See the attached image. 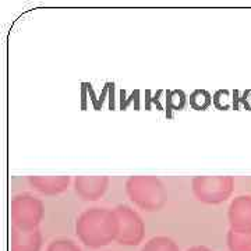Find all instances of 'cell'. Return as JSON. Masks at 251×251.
<instances>
[{
	"instance_id": "7c38bea8",
	"label": "cell",
	"mask_w": 251,
	"mask_h": 251,
	"mask_svg": "<svg viewBox=\"0 0 251 251\" xmlns=\"http://www.w3.org/2000/svg\"><path fill=\"white\" fill-rule=\"evenodd\" d=\"M46 251H81L80 246L73 240L67 239H56L46 247Z\"/></svg>"
},
{
	"instance_id": "7a4b0ae2",
	"label": "cell",
	"mask_w": 251,
	"mask_h": 251,
	"mask_svg": "<svg viewBox=\"0 0 251 251\" xmlns=\"http://www.w3.org/2000/svg\"><path fill=\"white\" fill-rule=\"evenodd\" d=\"M130 201L145 212H158L168 201V193L156 176H130L126 180Z\"/></svg>"
},
{
	"instance_id": "6da1fadb",
	"label": "cell",
	"mask_w": 251,
	"mask_h": 251,
	"mask_svg": "<svg viewBox=\"0 0 251 251\" xmlns=\"http://www.w3.org/2000/svg\"><path fill=\"white\" fill-rule=\"evenodd\" d=\"M75 233L90 249H100L117 239L119 219L115 209L90 208L75 221Z\"/></svg>"
},
{
	"instance_id": "9c48e42d",
	"label": "cell",
	"mask_w": 251,
	"mask_h": 251,
	"mask_svg": "<svg viewBox=\"0 0 251 251\" xmlns=\"http://www.w3.org/2000/svg\"><path fill=\"white\" fill-rule=\"evenodd\" d=\"M42 233L36 230H20L11 226L10 251H41L42 249Z\"/></svg>"
},
{
	"instance_id": "4fadbf2b",
	"label": "cell",
	"mask_w": 251,
	"mask_h": 251,
	"mask_svg": "<svg viewBox=\"0 0 251 251\" xmlns=\"http://www.w3.org/2000/svg\"><path fill=\"white\" fill-rule=\"evenodd\" d=\"M187 251H212L211 249H208L205 246H194V247H190Z\"/></svg>"
},
{
	"instance_id": "ba28073f",
	"label": "cell",
	"mask_w": 251,
	"mask_h": 251,
	"mask_svg": "<svg viewBox=\"0 0 251 251\" xmlns=\"http://www.w3.org/2000/svg\"><path fill=\"white\" fill-rule=\"evenodd\" d=\"M27 180L34 190L49 197L64 193L72 183L70 176H28Z\"/></svg>"
},
{
	"instance_id": "5b68a950",
	"label": "cell",
	"mask_w": 251,
	"mask_h": 251,
	"mask_svg": "<svg viewBox=\"0 0 251 251\" xmlns=\"http://www.w3.org/2000/svg\"><path fill=\"white\" fill-rule=\"evenodd\" d=\"M119 219V233L116 242L120 246L133 247L143 243L145 236V225L141 216L127 205H119L115 208Z\"/></svg>"
},
{
	"instance_id": "277c9868",
	"label": "cell",
	"mask_w": 251,
	"mask_h": 251,
	"mask_svg": "<svg viewBox=\"0 0 251 251\" xmlns=\"http://www.w3.org/2000/svg\"><path fill=\"white\" fill-rule=\"evenodd\" d=\"M234 181L230 176H196L191 190L200 202L208 205L222 204L233 193Z\"/></svg>"
},
{
	"instance_id": "3957f363",
	"label": "cell",
	"mask_w": 251,
	"mask_h": 251,
	"mask_svg": "<svg viewBox=\"0 0 251 251\" xmlns=\"http://www.w3.org/2000/svg\"><path fill=\"white\" fill-rule=\"evenodd\" d=\"M10 216L13 227L20 230H36L45 216V206L42 200L32 194L23 193L11 198Z\"/></svg>"
},
{
	"instance_id": "8fae6325",
	"label": "cell",
	"mask_w": 251,
	"mask_h": 251,
	"mask_svg": "<svg viewBox=\"0 0 251 251\" xmlns=\"http://www.w3.org/2000/svg\"><path fill=\"white\" fill-rule=\"evenodd\" d=\"M141 251H180L176 242L168 236H156L144 244Z\"/></svg>"
},
{
	"instance_id": "52a82bcc",
	"label": "cell",
	"mask_w": 251,
	"mask_h": 251,
	"mask_svg": "<svg viewBox=\"0 0 251 251\" xmlns=\"http://www.w3.org/2000/svg\"><path fill=\"white\" fill-rule=\"evenodd\" d=\"M227 219L232 230L251 233V197L234 198L227 211Z\"/></svg>"
},
{
	"instance_id": "8992f818",
	"label": "cell",
	"mask_w": 251,
	"mask_h": 251,
	"mask_svg": "<svg viewBox=\"0 0 251 251\" xmlns=\"http://www.w3.org/2000/svg\"><path fill=\"white\" fill-rule=\"evenodd\" d=\"M110 179L108 176H75V194L84 201H97L106 193Z\"/></svg>"
},
{
	"instance_id": "30bf717a",
	"label": "cell",
	"mask_w": 251,
	"mask_h": 251,
	"mask_svg": "<svg viewBox=\"0 0 251 251\" xmlns=\"http://www.w3.org/2000/svg\"><path fill=\"white\" fill-rule=\"evenodd\" d=\"M226 240L230 251H251V233L236 232L230 229Z\"/></svg>"
}]
</instances>
